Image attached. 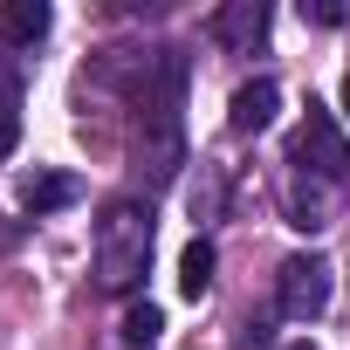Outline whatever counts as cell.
Masks as SVG:
<instances>
[{"instance_id": "7", "label": "cell", "mask_w": 350, "mask_h": 350, "mask_svg": "<svg viewBox=\"0 0 350 350\" xmlns=\"http://www.w3.org/2000/svg\"><path fill=\"white\" fill-rule=\"evenodd\" d=\"M76 193H83V186L69 179V172H35V179L21 186V206L42 220V213H62V206H76Z\"/></svg>"}, {"instance_id": "2", "label": "cell", "mask_w": 350, "mask_h": 350, "mask_svg": "<svg viewBox=\"0 0 350 350\" xmlns=\"http://www.w3.org/2000/svg\"><path fill=\"white\" fill-rule=\"evenodd\" d=\"M288 179H309V186H329V193H350V137L336 131V117L323 103H309L295 144H288Z\"/></svg>"}, {"instance_id": "1", "label": "cell", "mask_w": 350, "mask_h": 350, "mask_svg": "<svg viewBox=\"0 0 350 350\" xmlns=\"http://www.w3.org/2000/svg\"><path fill=\"white\" fill-rule=\"evenodd\" d=\"M151 247H158V220H151V206H144L137 193L110 200V206L96 213V288L131 295V288L144 282V268H151Z\"/></svg>"}, {"instance_id": "11", "label": "cell", "mask_w": 350, "mask_h": 350, "mask_svg": "<svg viewBox=\"0 0 350 350\" xmlns=\"http://www.w3.org/2000/svg\"><path fill=\"white\" fill-rule=\"evenodd\" d=\"M21 144V90L0 83V165H8V151Z\"/></svg>"}, {"instance_id": "4", "label": "cell", "mask_w": 350, "mask_h": 350, "mask_svg": "<svg viewBox=\"0 0 350 350\" xmlns=\"http://www.w3.org/2000/svg\"><path fill=\"white\" fill-rule=\"evenodd\" d=\"M275 110H282V83H275V76H254V83L234 90V103H227V131H234V137H254V131L275 124Z\"/></svg>"}, {"instance_id": "10", "label": "cell", "mask_w": 350, "mask_h": 350, "mask_svg": "<svg viewBox=\"0 0 350 350\" xmlns=\"http://www.w3.org/2000/svg\"><path fill=\"white\" fill-rule=\"evenodd\" d=\"M158 329H165V316H158V302H131L124 309V350H158Z\"/></svg>"}, {"instance_id": "9", "label": "cell", "mask_w": 350, "mask_h": 350, "mask_svg": "<svg viewBox=\"0 0 350 350\" xmlns=\"http://www.w3.org/2000/svg\"><path fill=\"white\" fill-rule=\"evenodd\" d=\"M179 288H186L193 302H200V295L213 288V241H206V234H200V241H193V247L179 254Z\"/></svg>"}, {"instance_id": "3", "label": "cell", "mask_w": 350, "mask_h": 350, "mask_svg": "<svg viewBox=\"0 0 350 350\" xmlns=\"http://www.w3.org/2000/svg\"><path fill=\"white\" fill-rule=\"evenodd\" d=\"M329 302H336V268L323 254H288L275 268V309L288 323H316Z\"/></svg>"}, {"instance_id": "8", "label": "cell", "mask_w": 350, "mask_h": 350, "mask_svg": "<svg viewBox=\"0 0 350 350\" xmlns=\"http://www.w3.org/2000/svg\"><path fill=\"white\" fill-rule=\"evenodd\" d=\"M288 227H302V234L329 227V186H309V179H288Z\"/></svg>"}, {"instance_id": "14", "label": "cell", "mask_w": 350, "mask_h": 350, "mask_svg": "<svg viewBox=\"0 0 350 350\" xmlns=\"http://www.w3.org/2000/svg\"><path fill=\"white\" fill-rule=\"evenodd\" d=\"M288 350H316V343H288Z\"/></svg>"}, {"instance_id": "13", "label": "cell", "mask_w": 350, "mask_h": 350, "mask_svg": "<svg viewBox=\"0 0 350 350\" xmlns=\"http://www.w3.org/2000/svg\"><path fill=\"white\" fill-rule=\"evenodd\" d=\"M343 117H350V76H343Z\"/></svg>"}, {"instance_id": "12", "label": "cell", "mask_w": 350, "mask_h": 350, "mask_svg": "<svg viewBox=\"0 0 350 350\" xmlns=\"http://www.w3.org/2000/svg\"><path fill=\"white\" fill-rule=\"evenodd\" d=\"M302 21H316V28H336V21H350V0H302Z\"/></svg>"}, {"instance_id": "6", "label": "cell", "mask_w": 350, "mask_h": 350, "mask_svg": "<svg viewBox=\"0 0 350 350\" xmlns=\"http://www.w3.org/2000/svg\"><path fill=\"white\" fill-rule=\"evenodd\" d=\"M49 28H55L49 0H8V8H0V42L8 49H35Z\"/></svg>"}, {"instance_id": "5", "label": "cell", "mask_w": 350, "mask_h": 350, "mask_svg": "<svg viewBox=\"0 0 350 350\" xmlns=\"http://www.w3.org/2000/svg\"><path fill=\"white\" fill-rule=\"evenodd\" d=\"M206 28H213V42H220V49L254 55V49H261V35H268V8H261V0H227V8H220Z\"/></svg>"}]
</instances>
